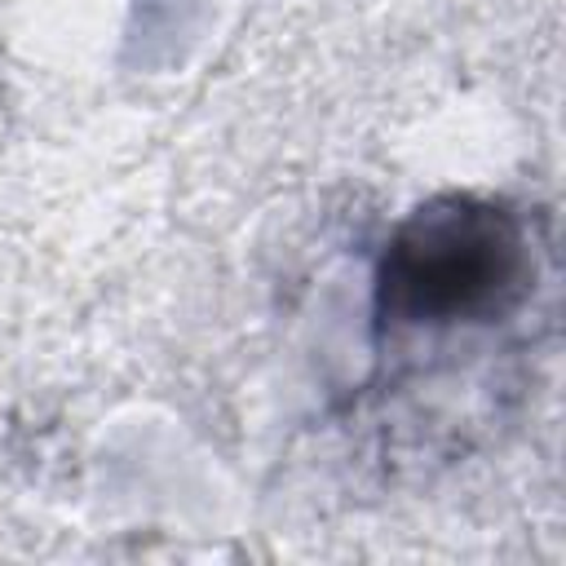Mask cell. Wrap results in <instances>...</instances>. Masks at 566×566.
<instances>
[{
  "label": "cell",
  "mask_w": 566,
  "mask_h": 566,
  "mask_svg": "<svg viewBox=\"0 0 566 566\" xmlns=\"http://www.w3.org/2000/svg\"><path fill=\"white\" fill-rule=\"evenodd\" d=\"M557 279L553 226L495 190H438L376 243L367 336L376 367L420 354H482L526 323Z\"/></svg>",
  "instance_id": "6da1fadb"
}]
</instances>
